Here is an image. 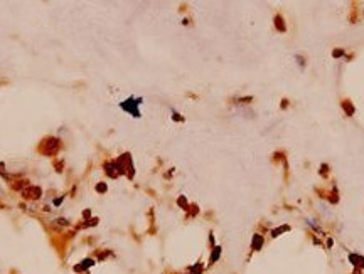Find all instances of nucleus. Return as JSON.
<instances>
[{"label": "nucleus", "mask_w": 364, "mask_h": 274, "mask_svg": "<svg viewBox=\"0 0 364 274\" xmlns=\"http://www.w3.org/2000/svg\"><path fill=\"white\" fill-rule=\"evenodd\" d=\"M93 264H94L93 259H84V261L81 262V266H76V267H74V271H83V269H88L89 266H93Z\"/></svg>", "instance_id": "obj_4"}, {"label": "nucleus", "mask_w": 364, "mask_h": 274, "mask_svg": "<svg viewBox=\"0 0 364 274\" xmlns=\"http://www.w3.org/2000/svg\"><path fill=\"white\" fill-rule=\"evenodd\" d=\"M142 103V98H138V99H135V98H128L127 101H123L122 104V109H125V111H128V113H132L135 116V118H140V111L136 109V106Z\"/></svg>", "instance_id": "obj_1"}, {"label": "nucleus", "mask_w": 364, "mask_h": 274, "mask_svg": "<svg viewBox=\"0 0 364 274\" xmlns=\"http://www.w3.org/2000/svg\"><path fill=\"white\" fill-rule=\"evenodd\" d=\"M219 256H221V247H214L213 254H211V259H209V262H211V264H213V262H216V261L219 259Z\"/></svg>", "instance_id": "obj_5"}, {"label": "nucleus", "mask_w": 364, "mask_h": 274, "mask_svg": "<svg viewBox=\"0 0 364 274\" xmlns=\"http://www.w3.org/2000/svg\"><path fill=\"white\" fill-rule=\"evenodd\" d=\"M96 192H100V193H101V192H106V185H105V183H98V185H96Z\"/></svg>", "instance_id": "obj_6"}, {"label": "nucleus", "mask_w": 364, "mask_h": 274, "mask_svg": "<svg viewBox=\"0 0 364 274\" xmlns=\"http://www.w3.org/2000/svg\"><path fill=\"white\" fill-rule=\"evenodd\" d=\"M61 202H63V198H57V200H54V205H59Z\"/></svg>", "instance_id": "obj_8"}, {"label": "nucleus", "mask_w": 364, "mask_h": 274, "mask_svg": "<svg viewBox=\"0 0 364 274\" xmlns=\"http://www.w3.org/2000/svg\"><path fill=\"white\" fill-rule=\"evenodd\" d=\"M192 272H194V274H199V272H201V264H197L196 267L192 269Z\"/></svg>", "instance_id": "obj_7"}, {"label": "nucleus", "mask_w": 364, "mask_h": 274, "mask_svg": "<svg viewBox=\"0 0 364 274\" xmlns=\"http://www.w3.org/2000/svg\"><path fill=\"white\" fill-rule=\"evenodd\" d=\"M261 246H263V237H261V235H255L253 240H251V247H253L255 251H258Z\"/></svg>", "instance_id": "obj_3"}, {"label": "nucleus", "mask_w": 364, "mask_h": 274, "mask_svg": "<svg viewBox=\"0 0 364 274\" xmlns=\"http://www.w3.org/2000/svg\"><path fill=\"white\" fill-rule=\"evenodd\" d=\"M41 193H42V190H41L39 187H31L29 190H26V192H24V195H26L27 198H39Z\"/></svg>", "instance_id": "obj_2"}]
</instances>
